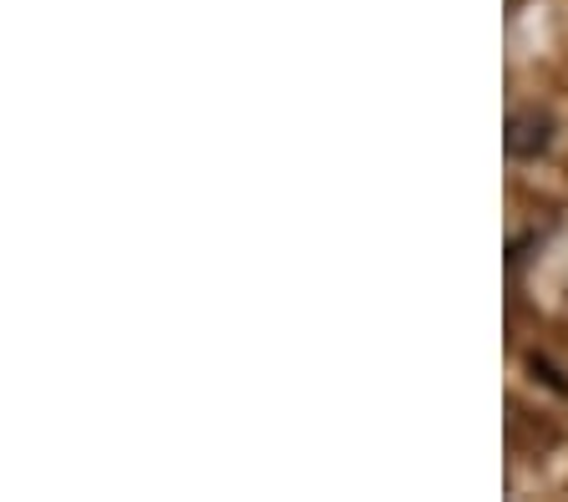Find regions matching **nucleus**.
<instances>
[{
    "mask_svg": "<svg viewBox=\"0 0 568 502\" xmlns=\"http://www.w3.org/2000/svg\"><path fill=\"white\" fill-rule=\"evenodd\" d=\"M503 143H508V157L532 163V157H544L554 147V117L544 107H518L508 117V137Z\"/></svg>",
    "mask_w": 568,
    "mask_h": 502,
    "instance_id": "obj_1",
    "label": "nucleus"
}]
</instances>
